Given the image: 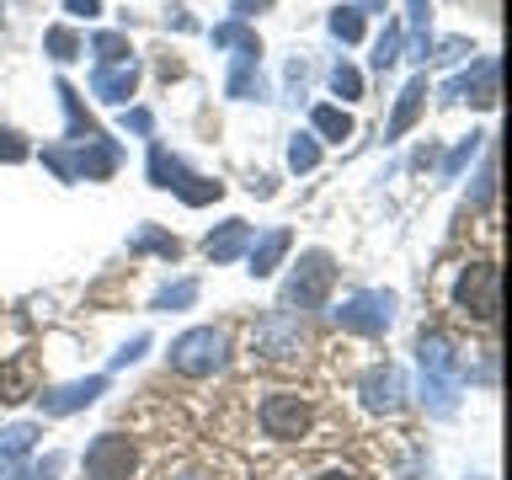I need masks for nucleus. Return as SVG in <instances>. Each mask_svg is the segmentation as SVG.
<instances>
[{"label": "nucleus", "mask_w": 512, "mask_h": 480, "mask_svg": "<svg viewBox=\"0 0 512 480\" xmlns=\"http://www.w3.org/2000/svg\"><path fill=\"white\" fill-rule=\"evenodd\" d=\"M416 363H422V400L432 416H448L459 406V390H464V363L448 336L438 331H422V342H416Z\"/></svg>", "instance_id": "1"}, {"label": "nucleus", "mask_w": 512, "mask_h": 480, "mask_svg": "<svg viewBox=\"0 0 512 480\" xmlns=\"http://www.w3.org/2000/svg\"><path fill=\"white\" fill-rule=\"evenodd\" d=\"M150 182L155 187H166V192H176L182 203H192V208H203V203H214L219 192H224V182H208V176H192L176 155H166V144H150Z\"/></svg>", "instance_id": "2"}, {"label": "nucleus", "mask_w": 512, "mask_h": 480, "mask_svg": "<svg viewBox=\"0 0 512 480\" xmlns=\"http://www.w3.org/2000/svg\"><path fill=\"white\" fill-rule=\"evenodd\" d=\"M171 368H176V374H187V379L219 374V368H224V331H214V326L182 331L171 342Z\"/></svg>", "instance_id": "3"}, {"label": "nucleus", "mask_w": 512, "mask_h": 480, "mask_svg": "<svg viewBox=\"0 0 512 480\" xmlns=\"http://www.w3.org/2000/svg\"><path fill=\"white\" fill-rule=\"evenodd\" d=\"M336 326L352 331V336H384L390 331V320H395V294L390 288H363V294H352L336 304Z\"/></svg>", "instance_id": "4"}, {"label": "nucleus", "mask_w": 512, "mask_h": 480, "mask_svg": "<svg viewBox=\"0 0 512 480\" xmlns=\"http://www.w3.org/2000/svg\"><path fill=\"white\" fill-rule=\"evenodd\" d=\"M43 160L64 176V182H80V176H86V182H96V176H112V171H118V144L96 134V139H86V144H75V155H70V150H43Z\"/></svg>", "instance_id": "5"}, {"label": "nucleus", "mask_w": 512, "mask_h": 480, "mask_svg": "<svg viewBox=\"0 0 512 480\" xmlns=\"http://www.w3.org/2000/svg\"><path fill=\"white\" fill-rule=\"evenodd\" d=\"M454 299H459L464 315H475L480 326H491L496 310H502V278H496V267L491 262H470L464 278H459V288H454Z\"/></svg>", "instance_id": "6"}, {"label": "nucleus", "mask_w": 512, "mask_h": 480, "mask_svg": "<svg viewBox=\"0 0 512 480\" xmlns=\"http://www.w3.org/2000/svg\"><path fill=\"white\" fill-rule=\"evenodd\" d=\"M331 283H336L331 256H326V251H304V256H299V267H294V278H288V288H283V304L315 310V304H326Z\"/></svg>", "instance_id": "7"}, {"label": "nucleus", "mask_w": 512, "mask_h": 480, "mask_svg": "<svg viewBox=\"0 0 512 480\" xmlns=\"http://www.w3.org/2000/svg\"><path fill=\"white\" fill-rule=\"evenodd\" d=\"M134 470H139V454L128 438H118V432L91 438V448H86V475L91 480H134Z\"/></svg>", "instance_id": "8"}, {"label": "nucleus", "mask_w": 512, "mask_h": 480, "mask_svg": "<svg viewBox=\"0 0 512 480\" xmlns=\"http://www.w3.org/2000/svg\"><path fill=\"white\" fill-rule=\"evenodd\" d=\"M299 342H304V331H299V320L288 310L262 315V320H256V331H251V347L262 352V358H272V363H288L299 352Z\"/></svg>", "instance_id": "9"}, {"label": "nucleus", "mask_w": 512, "mask_h": 480, "mask_svg": "<svg viewBox=\"0 0 512 480\" xmlns=\"http://www.w3.org/2000/svg\"><path fill=\"white\" fill-rule=\"evenodd\" d=\"M358 395H363V406L368 411H400L406 406V374H400L395 363H379V368H368L363 384H358Z\"/></svg>", "instance_id": "10"}, {"label": "nucleus", "mask_w": 512, "mask_h": 480, "mask_svg": "<svg viewBox=\"0 0 512 480\" xmlns=\"http://www.w3.org/2000/svg\"><path fill=\"white\" fill-rule=\"evenodd\" d=\"M262 427H267V438H304L310 432V406H304L299 395H267L262 400Z\"/></svg>", "instance_id": "11"}, {"label": "nucleus", "mask_w": 512, "mask_h": 480, "mask_svg": "<svg viewBox=\"0 0 512 480\" xmlns=\"http://www.w3.org/2000/svg\"><path fill=\"white\" fill-rule=\"evenodd\" d=\"M448 102H475V107H496V59H480L475 75H454L443 86Z\"/></svg>", "instance_id": "12"}, {"label": "nucleus", "mask_w": 512, "mask_h": 480, "mask_svg": "<svg viewBox=\"0 0 512 480\" xmlns=\"http://www.w3.org/2000/svg\"><path fill=\"white\" fill-rule=\"evenodd\" d=\"M107 390V379L102 374H91V379H75V384H59V390H48V395H38L43 400V411L48 416H70V411H80V406H91L96 395Z\"/></svg>", "instance_id": "13"}, {"label": "nucleus", "mask_w": 512, "mask_h": 480, "mask_svg": "<svg viewBox=\"0 0 512 480\" xmlns=\"http://www.w3.org/2000/svg\"><path fill=\"white\" fill-rule=\"evenodd\" d=\"M203 251H208V262H235V256H246L251 251V224L246 219H224L219 230L203 240Z\"/></svg>", "instance_id": "14"}, {"label": "nucleus", "mask_w": 512, "mask_h": 480, "mask_svg": "<svg viewBox=\"0 0 512 480\" xmlns=\"http://www.w3.org/2000/svg\"><path fill=\"white\" fill-rule=\"evenodd\" d=\"M139 86V64L134 59H123V64H102V70L91 75V91L102 96V102H128Z\"/></svg>", "instance_id": "15"}, {"label": "nucleus", "mask_w": 512, "mask_h": 480, "mask_svg": "<svg viewBox=\"0 0 512 480\" xmlns=\"http://www.w3.org/2000/svg\"><path fill=\"white\" fill-rule=\"evenodd\" d=\"M422 102H427V75H416V80H406V91L395 96V112H390V123H384V139L406 134V128L422 118Z\"/></svg>", "instance_id": "16"}, {"label": "nucleus", "mask_w": 512, "mask_h": 480, "mask_svg": "<svg viewBox=\"0 0 512 480\" xmlns=\"http://www.w3.org/2000/svg\"><path fill=\"white\" fill-rule=\"evenodd\" d=\"M288 246H294V235H288V230H267L262 240H256V246H251V272H256V278H267V272L288 256Z\"/></svg>", "instance_id": "17"}, {"label": "nucleus", "mask_w": 512, "mask_h": 480, "mask_svg": "<svg viewBox=\"0 0 512 480\" xmlns=\"http://www.w3.org/2000/svg\"><path fill=\"white\" fill-rule=\"evenodd\" d=\"M32 395V358L0 363V400H27Z\"/></svg>", "instance_id": "18"}, {"label": "nucleus", "mask_w": 512, "mask_h": 480, "mask_svg": "<svg viewBox=\"0 0 512 480\" xmlns=\"http://www.w3.org/2000/svg\"><path fill=\"white\" fill-rule=\"evenodd\" d=\"M32 443H38V427H32V422H11L6 432H0V464H16Z\"/></svg>", "instance_id": "19"}, {"label": "nucleus", "mask_w": 512, "mask_h": 480, "mask_svg": "<svg viewBox=\"0 0 512 480\" xmlns=\"http://www.w3.org/2000/svg\"><path fill=\"white\" fill-rule=\"evenodd\" d=\"M128 251H160L166 262H176V256H182V240H176V235H160L155 224H144V230L128 240Z\"/></svg>", "instance_id": "20"}, {"label": "nucleus", "mask_w": 512, "mask_h": 480, "mask_svg": "<svg viewBox=\"0 0 512 480\" xmlns=\"http://www.w3.org/2000/svg\"><path fill=\"white\" fill-rule=\"evenodd\" d=\"M310 123H315V134H326V139H336V144L352 139V118H347L342 107H315Z\"/></svg>", "instance_id": "21"}, {"label": "nucleus", "mask_w": 512, "mask_h": 480, "mask_svg": "<svg viewBox=\"0 0 512 480\" xmlns=\"http://www.w3.org/2000/svg\"><path fill=\"white\" fill-rule=\"evenodd\" d=\"M43 43H48V54H54L59 64H70V59L80 54V32H75V27H48Z\"/></svg>", "instance_id": "22"}, {"label": "nucleus", "mask_w": 512, "mask_h": 480, "mask_svg": "<svg viewBox=\"0 0 512 480\" xmlns=\"http://www.w3.org/2000/svg\"><path fill=\"white\" fill-rule=\"evenodd\" d=\"M400 43H406V32H400V22H390L374 43V70H390V64L400 59Z\"/></svg>", "instance_id": "23"}, {"label": "nucleus", "mask_w": 512, "mask_h": 480, "mask_svg": "<svg viewBox=\"0 0 512 480\" xmlns=\"http://www.w3.org/2000/svg\"><path fill=\"white\" fill-rule=\"evenodd\" d=\"M331 32H336L342 43H358V38H363V11H358V6H336V11H331Z\"/></svg>", "instance_id": "24"}, {"label": "nucleus", "mask_w": 512, "mask_h": 480, "mask_svg": "<svg viewBox=\"0 0 512 480\" xmlns=\"http://www.w3.org/2000/svg\"><path fill=\"white\" fill-rule=\"evenodd\" d=\"M288 166H294V171H315L320 166V144L310 134H294V139H288Z\"/></svg>", "instance_id": "25"}, {"label": "nucleus", "mask_w": 512, "mask_h": 480, "mask_svg": "<svg viewBox=\"0 0 512 480\" xmlns=\"http://www.w3.org/2000/svg\"><path fill=\"white\" fill-rule=\"evenodd\" d=\"M96 59H102V64H123L128 54H134V48H128V38H123V32H96Z\"/></svg>", "instance_id": "26"}, {"label": "nucleus", "mask_w": 512, "mask_h": 480, "mask_svg": "<svg viewBox=\"0 0 512 480\" xmlns=\"http://www.w3.org/2000/svg\"><path fill=\"white\" fill-rule=\"evenodd\" d=\"M480 144H486V134H470L464 144H454V150H448V160H443V176H459V171L480 155Z\"/></svg>", "instance_id": "27"}, {"label": "nucleus", "mask_w": 512, "mask_h": 480, "mask_svg": "<svg viewBox=\"0 0 512 480\" xmlns=\"http://www.w3.org/2000/svg\"><path fill=\"white\" fill-rule=\"evenodd\" d=\"M331 91L342 96V102H352V96H363V75L352 70V64H336V70H331Z\"/></svg>", "instance_id": "28"}, {"label": "nucleus", "mask_w": 512, "mask_h": 480, "mask_svg": "<svg viewBox=\"0 0 512 480\" xmlns=\"http://www.w3.org/2000/svg\"><path fill=\"white\" fill-rule=\"evenodd\" d=\"M192 299H198V283H176V288H160V294H155V310H182V304H192Z\"/></svg>", "instance_id": "29"}, {"label": "nucleus", "mask_w": 512, "mask_h": 480, "mask_svg": "<svg viewBox=\"0 0 512 480\" xmlns=\"http://www.w3.org/2000/svg\"><path fill=\"white\" fill-rule=\"evenodd\" d=\"M0 160H27V139L16 128H0Z\"/></svg>", "instance_id": "30"}, {"label": "nucleus", "mask_w": 512, "mask_h": 480, "mask_svg": "<svg viewBox=\"0 0 512 480\" xmlns=\"http://www.w3.org/2000/svg\"><path fill=\"white\" fill-rule=\"evenodd\" d=\"M251 38H256V32H246L240 22H224V27H214V43H219V48H224V43H235V48H240V43H251Z\"/></svg>", "instance_id": "31"}, {"label": "nucleus", "mask_w": 512, "mask_h": 480, "mask_svg": "<svg viewBox=\"0 0 512 480\" xmlns=\"http://www.w3.org/2000/svg\"><path fill=\"white\" fill-rule=\"evenodd\" d=\"M491 192H496V166L486 160V166H480V182H475V198H480V203H491Z\"/></svg>", "instance_id": "32"}, {"label": "nucleus", "mask_w": 512, "mask_h": 480, "mask_svg": "<svg viewBox=\"0 0 512 480\" xmlns=\"http://www.w3.org/2000/svg\"><path fill=\"white\" fill-rule=\"evenodd\" d=\"M144 347H150V336H134V342H128L123 352H112V363H118V368H123V363H134V358H139Z\"/></svg>", "instance_id": "33"}, {"label": "nucleus", "mask_w": 512, "mask_h": 480, "mask_svg": "<svg viewBox=\"0 0 512 480\" xmlns=\"http://www.w3.org/2000/svg\"><path fill=\"white\" fill-rule=\"evenodd\" d=\"M262 6H272V0H235V22H246V16H256Z\"/></svg>", "instance_id": "34"}, {"label": "nucleus", "mask_w": 512, "mask_h": 480, "mask_svg": "<svg viewBox=\"0 0 512 480\" xmlns=\"http://www.w3.org/2000/svg\"><path fill=\"white\" fill-rule=\"evenodd\" d=\"M64 6H70V16H96V11H102V0H64Z\"/></svg>", "instance_id": "35"}, {"label": "nucleus", "mask_w": 512, "mask_h": 480, "mask_svg": "<svg viewBox=\"0 0 512 480\" xmlns=\"http://www.w3.org/2000/svg\"><path fill=\"white\" fill-rule=\"evenodd\" d=\"M315 480H352L347 470H326V475H315Z\"/></svg>", "instance_id": "36"}, {"label": "nucleus", "mask_w": 512, "mask_h": 480, "mask_svg": "<svg viewBox=\"0 0 512 480\" xmlns=\"http://www.w3.org/2000/svg\"><path fill=\"white\" fill-rule=\"evenodd\" d=\"M176 480H203V475H176Z\"/></svg>", "instance_id": "37"}]
</instances>
